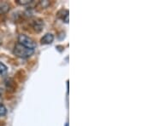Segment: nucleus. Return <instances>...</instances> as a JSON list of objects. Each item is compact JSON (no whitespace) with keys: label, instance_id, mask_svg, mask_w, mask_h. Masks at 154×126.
I'll list each match as a JSON object with an SVG mask.
<instances>
[{"label":"nucleus","instance_id":"nucleus-1","mask_svg":"<svg viewBox=\"0 0 154 126\" xmlns=\"http://www.w3.org/2000/svg\"><path fill=\"white\" fill-rule=\"evenodd\" d=\"M33 52H34V49L26 48L20 44H17L14 49V54L21 58H28L33 55Z\"/></svg>","mask_w":154,"mask_h":126},{"label":"nucleus","instance_id":"nucleus-2","mask_svg":"<svg viewBox=\"0 0 154 126\" xmlns=\"http://www.w3.org/2000/svg\"><path fill=\"white\" fill-rule=\"evenodd\" d=\"M18 44H20L22 46L28 48V49H34L36 47V44L31 38L25 34H21L18 37Z\"/></svg>","mask_w":154,"mask_h":126},{"label":"nucleus","instance_id":"nucleus-3","mask_svg":"<svg viewBox=\"0 0 154 126\" xmlns=\"http://www.w3.org/2000/svg\"><path fill=\"white\" fill-rule=\"evenodd\" d=\"M32 26H33V28L37 32V33H39L43 30V27H44V22H42V20L40 19H38V20H35L33 21V23H32Z\"/></svg>","mask_w":154,"mask_h":126},{"label":"nucleus","instance_id":"nucleus-4","mask_svg":"<svg viewBox=\"0 0 154 126\" xmlns=\"http://www.w3.org/2000/svg\"><path fill=\"white\" fill-rule=\"evenodd\" d=\"M53 40H54L53 34H51V33H46V34H45L44 36H43V38L41 39L40 42H41L42 44H50L53 42Z\"/></svg>","mask_w":154,"mask_h":126},{"label":"nucleus","instance_id":"nucleus-5","mask_svg":"<svg viewBox=\"0 0 154 126\" xmlns=\"http://www.w3.org/2000/svg\"><path fill=\"white\" fill-rule=\"evenodd\" d=\"M61 11L63 12V15L60 16V17L62 18V20L64 22L68 23V22H69V11L66 10H63Z\"/></svg>","mask_w":154,"mask_h":126},{"label":"nucleus","instance_id":"nucleus-6","mask_svg":"<svg viewBox=\"0 0 154 126\" xmlns=\"http://www.w3.org/2000/svg\"><path fill=\"white\" fill-rule=\"evenodd\" d=\"M10 10V6L5 3L0 4V13H6L7 11Z\"/></svg>","mask_w":154,"mask_h":126},{"label":"nucleus","instance_id":"nucleus-7","mask_svg":"<svg viewBox=\"0 0 154 126\" xmlns=\"http://www.w3.org/2000/svg\"><path fill=\"white\" fill-rule=\"evenodd\" d=\"M6 72H7V66L4 63L0 62V74L5 75L6 74Z\"/></svg>","mask_w":154,"mask_h":126},{"label":"nucleus","instance_id":"nucleus-8","mask_svg":"<svg viewBox=\"0 0 154 126\" xmlns=\"http://www.w3.org/2000/svg\"><path fill=\"white\" fill-rule=\"evenodd\" d=\"M6 113H7V110L3 104L0 105V118L5 117L6 115Z\"/></svg>","mask_w":154,"mask_h":126},{"label":"nucleus","instance_id":"nucleus-9","mask_svg":"<svg viewBox=\"0 0 154 126\" xmlns=\"http://www.w3.org/2000/svg\"><path fill=\"white\" fill-rule=\"evenodd\" d=\"M17 4H21V5H27L29 4L32 1L31 0H17Z\"/></svg>","mask_w":154,"mask_h":126},{"label":"nucleus","instance_id":"nucleus-10","mask_svg":"<svg viewBox=\"0 0 154 126\" xmlns=\"http://www.w3.org/2000/svg\"><path fill=\"white\" fill-rule=\"evenodd\" d=\"M0 105H2V98L0 97Z\"/></svg>","mask_w":154,"mask_h":126},{"label":"nucleus","instance_id":"nucleus-11","mask_svg":"<svg viewBox=\"0 0 154 126\" xmlns=\"http://www.w3.org/2000/svg\"><path fill=\"white\" fill-rule=\"evenodd\" d=\"M65 126H69V125H68V124H67V125H65Z\"/></svg>","mask_w":154,"mask_h":126}]
</instances>
